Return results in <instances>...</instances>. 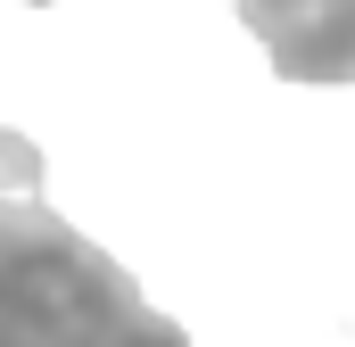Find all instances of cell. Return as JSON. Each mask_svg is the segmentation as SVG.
<instances>
[{
  "label": "cell",
  "mask_w": 355,
  "mask_h": 347,
  "mask_svg": "<svg viewBox=\"0 0 355 347\" xmlns=\"http://www.w3.org/2000/svg\"><path fill=\"white\" fill-rule=\"evenodd\" d=\"M0 347H190L141 281L42 207V149L0 124Z\"/></svg>",
  "instance_id": "1"
},
{
  "label": "cell",
  "mask_w": 355,
  "mask_h": 347,
  "mask_svg": "<svg viewBox=\"0 0 355 347\" xmlns=\"http://www.w3.org/2000/svg\"><path fill=\"white\" fill-rule=\"evenodd\" d=\"M281 83H355V0H232Z\"/></svg>",
  "instance_id": "2"
},
{
  "label": "cell",
  "mask_w": 355,
  "mask_h": 347,
  "mask_svg": "<svg viewBox=\"0 0 355 347\" xmlns=\"http://www.w3.org/2000/svg\"><path fill=\"white\" fill-rule=\"evenodd\" d=\"M33 8H50V0H33Z\"/></svg>",
  "instance_id": "3"
}]
</instances>
